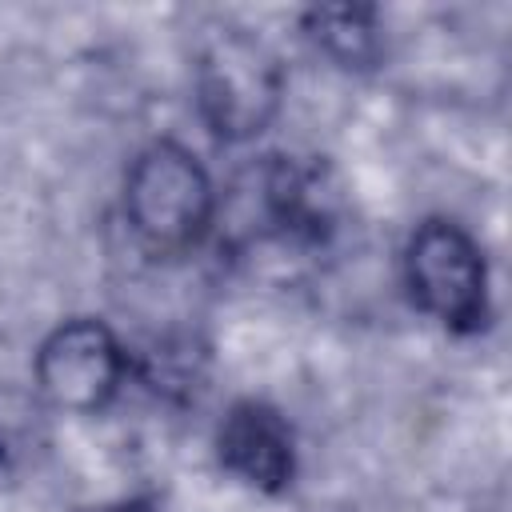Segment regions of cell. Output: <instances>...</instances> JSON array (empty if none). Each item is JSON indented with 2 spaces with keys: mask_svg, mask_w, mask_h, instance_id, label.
<instances>
[{
  "mask_svg": "<svg viewBox=\"0 0 512 512\" xmlns=\"http://www.w3.org/2000/svg\"><path fill=\"white\" fill-rule=\"evenodd\" d=\"M308 44L328 56L336 68L368 72L384 56V28L380 12L368 4H320L300 16Z\"/></svg>",
  "mask_w": 512,
  "mask_h": 512,
  "instance_id": "8992f818",
  "label": "cell"
},
{
  "mask_svg": "<svg viewBox=\"0 0 512 512\" xmlns=\"http://www.w3.org/2000/svg\"><path fill=\"white\" fill-rule=\"evenodd\" d=\"M400 276L408 300L444 332L476 336L492 324L488 260L464 224L448 216L420 220L404 240Z\"/></svg>",
  "mask_w": 512,
  "mask_h": 512,
  "instance_id": "3957f363",
  "label": "cell"
},
{
  "mask_svg": "<svg viewBox=\"0 0 512 512\" xmlns=\"http://www.w3.org/2000/svg\"><path fill=\"white\" fill-rule=\"evenodd\" d=\"M128 376V352L100 316L60 320L32 352V384L56 412L92 416L116 400Z\"/></svg>",
  "mask_w": 512,
  "mask_h": 512,
  "instance_id": "277c9868",
  "label": "cell"
},
{
  "mask_svg": "<svg viewBox=\"0 0 512 512\" xmlns=\"http://www.w3.org/2000/svg\"><path fill=\"white\" fill-rule=\"evenodd\" d=\"M120 208L144 252L180 256L208 236L216 220V184L188 144L160 136L128 160Z\"/></svg>",
  "mask_w": 512,
  "mask_h": 512,
  "instance_id": "7a4b0ae2",
  "label": "cell"
},
{
  "mask_svg": "<svg viewBox=\"0 0 512 512\" xmlns=\"http://www.w3.org/2000/svg\"><path fill=\"white\" fill-rule=\"evenodd\" d=\"M216 464L252 492L280 496L296 480V432L288 416L256 396L236 400L212 436Z\"/></svg>",
  "mask_w": 512,
  "mask_h": 512,
  "instance_id": "5b68a950",
  "label": "cell"
},
{
  "mask_svg": "<svg viewBox=\"0 0 512 512\" xmlns=\"http://www.w3.org/2000/svg\"><path fill=\"white\" fill-rule=\"evenodd\" d=\"M284 64L276 48L240 20H212L192 48V100L220 144H248L284 108Z\"/></svg>",
  "mask_w": 512,
  "mask_h": 512,
  "instance_id": "6da1fadb",
  "label": "cell"
},
{
  "mask_svg": "<svg viewBox=\"0 0 512 512\" xmlns=\"http://www.w3.org/2000/svg\"><path fill=\"white\" fill-rule=\"evenodd\" d=\"M96 512H164V508H160L156 496H124V500L104 504V508H96Z\"/></svg>",
  "mask_w": 512,
  "mask_h": 512,
  "instance_id": "52a82bcc",
  "label": "cell"
}]
</instances>
